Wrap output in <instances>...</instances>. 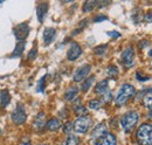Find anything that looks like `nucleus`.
I'll use <instances>...</instances> for the list:
<instances>
[{
  "mask_svg": "<svg viewBox=\"0 0 152 145\" xmlns=\"http://www.w3.org/2000/svg\"><path fill=\"white\" fill-rule=\"evenodd\" d=\"M25 46H26V42L25 41H19L14 48V51L12 52L11 54V57H18V56H21L22 53H23V49H25Z\"/></svg>",
  "mask_w": 152,
  "mask_h": 145,
  "instance_id": "dca6fc26",
  "label": "nucleus"
},
{
  "mask_svg": "<svg viewBox=\"0 0 152 145\" xmlns=\"http://www.w3.org/2000/svg\"><path fill=\"white\" fill-rule=\"evenodd\" d=\"M105 132H107V131H105V127L101 124V125H98V127H96L95 130L93 131V137L97 139L98 137H101V136H102V135H104Z\"/></svg>",
  "mask_w": 152,
  "mask_h": 145,
  "instance_id": "4be33fe9",
  "label": "nucleus"
},
{
  "mask_svg": "<svg viewBox=\"0 0 152 145\" xmlns=\"http://www.w3.org/2000/svg\"><path fill=\"white\" fill-rule=\"evenodd\" d=\"M74 111H75L76 115H78V116H80V115H83V114H86V111H87V110H86V108H84L83 105H81V104H77L75 108H74Z\"/></svg>",
  "mask_w": 152,
  "mask_h": 145,
  "instance_id": "bb28decb",
  "label": "nucleus"
},
{
  "mask_svg": "<svg viewBox=\"0 0 152 145\" xmlns=\"http://www.w3.org/2000/svg\"><path fill=\"white\" fill-rule=\"evenodd\" d=\"M138 122V114L136 111H129L121 118V125L125 132H130Z\"/></svg>",
  "mask_w": 152,
  "mask_h": 145,
  "instance_id": "7ed1b4c3",
  "label": "nucleus"
},
{
  "mask_svg": "<svg viewBox=\"0 0 152 145\" xmlns=\"http://www.w3.org/2000/svg\"><path fill=\"white\" fill-rule=\"evenodd\" d=\"M63 145H78V139L76 138L75 136H69L66 142L63 143Z\"/></svg>",
  "mask_w": 152,
  "mask_h": 145,
  "instance_id": "393cba45",
  "label": "nucleus"
},
{
  "mask_svg": "<svg viewBox=\"0 0 152 145\" xmlns=\"http://www.w3.org/2000/svg\"><path fill=\"white\" fill-rule=\"evenodd\" d=\"M102 98H103V102H110V101L113 100V94H111V91L109 90L108 92H105V94L102 96Z\"/></svg>",
  "mask_w": 152,
  "mask_h": 145,
  "instance_id": "c85d7f7f",
  "label": "nucleus"
},
{
  "mask_svg": "<svg viewBox=\"0 0 152 145\" xmlns=\"http://www.w3.org/2000/svg\"><path fill=\"white\" fill-rule=\"evenodd\" d=\"M20 145H31V142H29V139H25L20 143Z\"/></svg>",
  "mask_w": 152,
  "mask_h": 145,
  "instance_id": "f704fd0d",
  "label": "nucleus"
},
{
  "mask_svg": "<svg viewBox=\"0 0 152 145\" xmlns=\"http://www.w3.org/2000/svg\"><path fill=\"white\" fill-rule=\"evenodd\" d=\"M148 117H149V118H150V119H151V121H152V110H151V111H150V112H149V115H148Z\"/></svg>",
  "mask_w": 152,
  "mask_h": 145,
  "instance_id": "c9c22d12",
  "label": "nucleus"
},
{
  "mask_svg": "<svg viewBox=\"0 0 152 145\" xmlns=\"http://www.w3.org/2000/svg\"><path fill=\"white\" fill-rule=\"evenodd\" d=\"M144 20H145L146 22H152V11H149V12L145 14Z\"/></svg>",
  "mask_w": 152,
  "mask_h": 145,
  "instance_id": "2f4dec72",
  "label": "nucleus"
},
{
  "mask_svg": "<svg viewBox=\"0 0 152 145\" xmlns=\"http://www.w3.org/2000/svg\"><path fill=\"white\" fill-rule=\"evenodd\" d=\"M104 20H108V17H105V15H97V17L94 18L95 22H101V21H104Z\"/></svg>",
  "mask_w": 152,
  "mask_h": 145,
  "instance_id": "7c9ffc66",
  "label": "nucleus"
},
{
  "mask_svg": "<svg viewBox=\"0 0 152 145\" xmlns=\"http://www.w3.org/2000/svg\"><path fill=\"white\" fill-rule=\"evenodd\" d=\"M82 54V48L81 46L77 43V42H72L70 46H69V49H68V53H67V57L69 61H75L76 59Z\"/></svg>",
  "mask_w": 152,
  "mask_h": 145,
  "instance_id": "9d476101",
  "label": "nucleus"
},
{
  "mask_svg": "<svg viewBox=\"0 0 152 145\" xmlns=\"http://www.w3.org/2000/svg\"><path fill=\"white\" fill-rule=\"evenodd\" d=\"M150 55H151V57H152V51H151V52H150Z\"/></svg>",
  "mask_w": 152,
  "mask_h": 145,
  "instance_id": "e433bc0d",
  "label": "nucleus"
},
{
  "mask_svg": "<svg viewBox=\"0 0 152 145\" xmlns=\"http://www.w3.org/2000/svg\"><path fill=\"white\" fill-rule=\"evenodd\" d=\"M107 49H108V45H101L95 48V53L97 55H102L107 52Z\"/></svg>",
  "mask_w": 152,
  "mask_h": 145,
  "instance_id": "a878e982",
  "label": "nucleus"
},
{
  "mask_svg": "<svg viewBox=\"0 0 152 145\" xmlns=\"http://www.w3.org/2000/svg\"><path fill=\"white\" fill-rule=\"evenodd\" d=\"M102 101H99V100H91V101H89V103H88V107L90 109H93V110H97V109H99L102 107Z\"/></svg>",
  "mask_w": 152,
  "mask_h": 145,
  "instance_id": "5701e85b",
  "label": "nucleus"
},
{
  "mask_svg": "<svg viewBox=\"0 0 152 145\" xmlns=\"http://www.w3.org/2000/svg\"><path fill=\"white\" fill-rule=\"evenodd\" d=\"M108 84H109V83H108L107 80H103V81H101L99 83H97V86H96V88H95L96 94L103 96L105 92H108V91H109V86H108Z\"/></svg>",
  "mask_w": 152,
  "mask_h": 145,
  "instance_id": "ddd939ff",
  "label": "nucleus"
},
{
  "mask_svg": "<svg viewBox=\"0 0 152 145\" xmlns=\"http://www.w3.org/2000/svg\"><path fill=\"white\" fill-rule=\"evenodd\" d=\"M72 129H73V124H72V122H68V123L66 124V127H64V132L69 133V132L72 131Z\"/></svg>",
  "mask_w": 152,
  "mask_h": 145,
  "instance_id": "473e14b6",
  "label": "nucleus"
},
{
  "mask_svg": "<svg viewBox=\"0 0 152 145\" xmlns=\"http://www.w3.org/2000/svg\"><path fill=\"white\" fill-rule=\"evenodd\" d=\"M47 12H48V4H47V2H41V4H39L38 7H37V14H38V19L40 22L43 21V19L46 17Z\"/></svg>",
  "mask_w": 152,
  "mask_h": 145,
  "instance_id": "f8f14e48",
  "label": "nucleus"
},
{
  "mask_svg": "<svg viewBox=\"0 0 152 145\" xmlns=\"http://www.w3.org/2000/svg\"><path fill=\"white\" fill-rule=\"evenodd\" d=\"M143 104H144L145 108L152 110V89H149V90L146 91V94L144 95Z\"/></svg>",
  "mask_w": 152,
  "mask_h": 145,
  "instance_id": "a211bd4d",
  "label": "nucleus"
},
{
  "mask_svg": "<svg viewBox=\"0 0 152 145\" xmlns=\"http://www.w3.org/2000/svg\"><path fill=\"white\" fill-rule=\"evenodd\" d=\"M97 4L98 2L95 1V0H88V1H86L83 4V12H90V11H93L96 7Z\"/></svg>",
  "mask_w": 152,
  "mask_h": 145,
  "instance_id": "aec40b11",
  "label": "nucleus"
},
{
  "mask_svg": "<svg viewBox=\"0 0 152 145\" xmlns=\"http://www.w3.org/2000/svg\"><path fill=\"white\" fill-rule=\"evenodd\" d=\"M78 94V88L77 87H70L68 90L66 91V94H64V98L67 100V101H73L74 98L76 97V95Z\"/></svg>",
  "mask_w": 152,
  "mask_h": 145,
  "instance_id": "6ab92c4d",
  "label": "nucleus"
},
{
  "mask_svg": "<svg viewBox=\"0 0 152 145\" xmlns=\"http://www.w3.org/2000/svg\"><path fill=\"white\" fill-rule=\"evenodd\" d=\"M47 78V76H43L41 80H40V82H39V87L37 90L38 91H43V89H45V80Z\"/></svg>",
  "mask_w": 152,
  "mask_h": 145,
  "instance_id": "c756f323",
  "label": "nucleus"
},
{
  "mask_svg": "<svg viewBox=\"0 0 152 145\" xmlns=\"http://www.w3.org/2000/svg\"><path fill=\"white\" fill-rule=\"evenodd\" d=\"M13 33H14V36L17 37L18 42H19V41H25V39L27 37L28 33H29V26H28L26 22L20 23V25L14 27Z\"/></svg>",
  "mask_w": 152,
  "mask_h": 145,
  "instance_id": "423d86ee",
  "label": "nucleus"
},
{
  "mask_svg": "<svg viewBox=\"0 0 152 145\" xmlns=\"http://www.w3.org/2000/svg\"><path fill=\"white\" fill-rule=\"evenodd\" d=\"M55 36H56V31H55V28L47 27V28L43 31V42H45V45H46V46L50 45V43L54 41Z\"/></svg>",
  "mask_w": 152,
  "mask_h": 145,
  "instance_id": "9b49d317",
  "label": "nucleus"
},
{
  "mask_svg": "<svg viewBox=\"0 0 152 145\" xmlns=\"http://www.w3.org/2000/svg\"><path fill=\"white\" fill-rule=\"evenodd\" d=\"M46 115L43 112H39L38 116L35 117V121H34V127L38 129V130H41L42 127L46 125Z\"/></svg>",
  "mask_w": 152,
  "mask_h": 145,
  "instance_id": "4468645a",
  "label": "nucleus"
},
{
  "mask_svg": "<svg viewBox=\"0 0 152 145\" xmlns=\"http://www.w3.org/2000/svg\"><path fill=\"white\" fill-rule=\"evenodd\" d=\"M90 70H91V66H90V64L81 66V67L75 72L74 76H73V80H74L75 82H81V81H83V80L89 75Z\"/></svg>",
  "mask_w": 152,
  "mask_h": 145,
  "instance_id": "0eeeda50",
  "label": "nucleus"
},
{
  "mask_svg": "<svg viewBox=\"0 0 152 145\" xmlns=\"http://www.w3.org/2000/svg\"><path fill=\"white\" fill-rule=\"evenodd\" d=\"M26 118H27V115H26V110L23 108V105L22 104H18L17 108L14 109L13 114H12V121H13V123L17 124V125H20V124L25 123Z\"/></svg>",
  "mask_w": 152,
  "mask_h": 145,
  "instance_id": "39448f33",
  "label": "nucleus"
},
{
  "mask_svg": "<svg viewBox=\"0 0 152 145\" xmlns=\"http://www.w3.org/2000/svg\"><path fill=\"white\" fill-rule=\"evenodd\" d=\"M37 55H38V49H37V47H34V48H33V49L29 52V54H28V60H29V61L35 60Z\"/></svg>",
  "mask_w": 152,
  "mask_h": 145,
  "instance_id": "cd10ccee",
  "label": "nucleus"
},
{
  "mask_svg": "<svg viewBox=\"0 0 152 145\" xmlns=\"http://www.w3.org/2000/svg\"><path fill=\"white\" fill-rule=\"evenodd\" d=\"M94 81H95V77L94 76H90L89 78H87L83 83H82V86H81V89L82 91H88L90 89V87L93 86V83H94Z\"/></svg>",
  "mask_w": 152,
  "mask_h": 145,
  "instance_id": "412c9836",
  "label": "nucleus"
},
{
  "mask_svg": "<svg viewBox=\"0 0 152 145\" xmlns=\"http://www.w3.org/2000/svg\"><path fill=\"white\" fill-rule=\"evenodd\" d=\"M107 74H108L109 77L116 78V77L118 76V69H117V67H115V66H109L108 69H107Z\"/></svg>",
  "mask_w": 152,
  "mask_h": 145,
  "instance_id": "b1692460",
  "label": "nucleus"
},
{
  "mask_svg": "<svg viewBox=\"0 0 152 145\" xmlns=\"http://www.w3.org/2000/svg\"><path fill=\"white\" fill-rule=\"evenodd\" d=\"M11 102V95L7 89H4L1 90L0 94V103H1V107H7Z\"/></svg>",
  "mask_w": 152,
  "mask_h": 145,
  "instance_id": "2eb2a0df",
  "label": "nucleus"
},
{
  "mask_svg": "<svg viewBox=\"0 0 152 145\" xmlns=\"http://www.w3.org/2000/svg\"><path fill=\"white\" fill-rule=\"evenodd\" d=\"M1 132H2V131H1V129H0V135H1Z\"/></svg>",
  "mask_w": 152,
  "mask_h": 145,
  "instance_id": "4c0bfd02",
  "label": "nucleus"
},
{
  "mask_svg": "<svg viewBox=\"0 0 152 145\" xmlns=\"http://www.w3.org/2000/svg\"><path fill=\"white\" fill-rule=\"evenodd\" d=\"M116 137L113 133L105 132L104 135H102L101 137H98L95 141L94 145H116Z\"/></svg>",
  "mask_w": 152,
  "mask_h": 145,
  "instance_id": "1a4fd4ad",
  "label": "nucleus"
},
{
  "mask_svg": "<svg viewBox=\"0 0 152 145\" xmlns=\"http://www.w3.org/2000/svg\"><path fill=\"white\" fill-rule=\"evenodd\" d=\"M93 124V119L89 116H81L73 123V129L78 133H86Z\"/></svg>",
  "mask_w": 152,
  "mask_h": 145,
  "instance_id": "20e7f679",
  "label": "nucleus"
},
{
  "mask_svg": "<svg viewBox=\"0 0 152 145\" xmlns=\"http://www.w3.org/2000/svg\"><path fill=\"white\" fill-rule=\"evenodd\" d=\"M137 141L140 145H152V125L144 123L138 127L136 133Z\"/></svg>",
  "mask_w": 152,
  "mask_h": 145,
  "instance_id": "f03ea898",
  "label": "nucleus"
},
{
  "mask_svg": "<svg viewBox=\"0 0 152 145\" xmlns=\"http://www.w3.org/2000/svg\"><path fill=\"white\" fill-rule=\"evenodd\" d=\"M121 60L126 67L132 66L133 60H134V51H133L132 47H128L123 51V53L121 55Z\"/></svg>",
  "mask_w": 152,
  "mask_h": 145,
  "instance_id": "6e6552de",
  "label": "nucleus"
},
{
  "mask_svg": "<svg viewBox=\"0 0 152 145\" xmlns=\"http://www.w3.org/2000/svg\"><path fill=\"white\" fill-rule=\"evenodd\" d=\"M108 35L111 36V37H119L121 34L118 32H108Z\"/></svg>",
  "mask_w": 152,
  "mask_h": 145,
  "instance_id": "72a5a7b5",
  "label": "nucleus"
},
{
  "mask_svg": "<svg viewBox=\"0 0 152 145\" xmlns=\"http://www.w3.org/2000/svg\"><path fill=\"white\" fill-rule=\"evenodd\" d=\"M40 145H45V144H40Z\"/></svg>",
  "mask_w": 152,
  "mask_h": 145,
  "instance_id": "58836bf2",
  "label": "nucleus"
},
{
  "mask_svg": "<svg viewBox=\"0 0 152 145\" xmlns=\"http://www.w3.org/2000/svg\"><path fill=\"white\" fill-rule=\"evenodd\" d=\"M134 94H136L134 87L129 84V83H125L118 90V94H117V96L115 98V102H116L117 105H124L131 97L134 96Z\"/></svg>",
  "mask_w": 152,
  "mask_h": 145,
  "instance_id": "f257e3e1",
  "label": "nucleus"
},
{
  "mask_svg": "<svg viewBox=\"0 0 152 145\" xmlns=\"http://www.w3.org/2000/svg\"><path fill=\"white\" fill-rule=\"evenodd\" d=\"M46 127L49 131H56L61 127V122L57 119V118H50L47 123H46Z\"/></svg>",
  "mask_w": 152,
  "mask_h": 145,
  "instance_id": "f3484780",
  "label": "nucleus"
}]
</instances>
